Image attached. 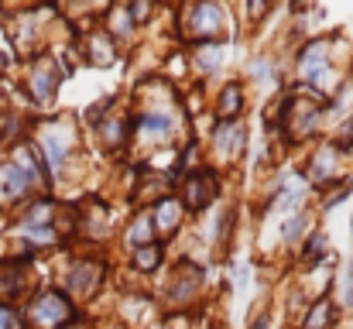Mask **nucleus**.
I'll return each mask as SVG.
<instances>
[{"instance_id": "nucleus-1", "label": "nucleus", "mask_w": 353, "mask_h": 329, "mask_svg": "<svg viewBox=\"0 0 353 329\" xmlns=\"http://www.w3.org/2000/svg\"><path fill=\"white\" fill-rule=\"evenodd\" d=\"M76 319H79V306L59 288L38 292L28 302V323L34 329H65L72 326Z\"/></svg>"}, {"instance_id": "nucleus-2", "label": "nucleus", "mask_w": 353, "mask_h": 329, "mask_svg": "<svg viewBox=\"0 0 353 329\" xmlns=\"http://www.w3.org/2000/svg\"><path fill=\"white\" fill-rule=\"evenodd\" d=\"M223 28H227V14L220 3H192L182 10V34L196 45L220 41Z\"/></svg>"}, {"instance_id": "nucleus-3", "label": "nucleus", "mask_w": 353, "mask_h": 329, "mask_svg": "<svg viewBox=\"0 0 353 329\" xmlns=\"http://www.w3.org/2000/svg\"><path fill=\"white\" fill-rule=\"evenodd\" d=\"M220 196V172L213 165H203L196 172H189L179 186V203L189 210V213H203L216 203Z\"/></svg>"}, {"instance_id": "nucleus-4", "label": "nucleus", "mask_w": 353, "mask_h": 329, "mask_svg": "<svg viewBox=\"0 0 353 329\" xmlns=\"http://www.w3.org/2000/svg\"><path fill=\"white\" fill-rule=\"evenodd\" d=\"M175 113L165 107H141L130 113V134H137L144 144H168L175 137Z\"/></svg>"}, {"instance_id": "nucleus-5", "label": "nucleus", "mask_w": 353, "mask_h": 329, "mask_svg": "<svg viewBox=\"0 0 353 329\" xmlns=\"http://www.w3.org/2000/svg\"><path fill=\"white\" fill-rule=\"evenodd\" d=\"M299 76L309 90H323V86H333L330 76H333V55H330V41L316 38L309 41L302 52H299Z\"/></svg>"}, {"instance_id": "nucleus-6", "label": "nucleus", "mask_w": 353, "mask_h": 329, "mask_svg": "<svg viewBox=\"0 0 353 329\" xmlns=\"http://www.w3.org/2000/svg\"><path fill=\"white\" fill-rule=\"evenodd\" d=\"M107 281V264L100 257H76L69 275H65V295L76 299H90L100 292V285Z\"/></svg>"}, {"instance_id": "nucleus-7", "label": "nucleus", "mask_w": 353, "mask_h": 329, "mask_svg": "<svg viewBox=\"0 0 353 329\" xmlns=\"http://www.w3.org/2000/svg\"><path fill=\"white\" fill-rule=\"evenodd\" d=\"M38 144H41V154H45V172H48V182H52L55 175H62L65 158H69V151H72L76 137H72V130H69L62 120H55V123H48V127L41 130Z\"/></svg>"}, {"instance_id": "nucleus-8", "label": "nucleus", "mask_w": 353, "mask_h": 329, "mask_svg": "<svg viewBox=\"0 0 353 329\" xmlns=\"http://www.w3.org/2000/svg\"><path fill=\"white\" fill-rule=\"evenodd\" d=\"M243 144H247V127L243 120H216L213 123V134H210V148L213 154L227 165H234L236 158L243 154Z\"/></svg>"}, {"instance_id": "nucleus-9", "label": "nucleus", "mask_w": 353, "mask_h": 329, "mask_svg": "<svg viewBox=\"0 0 353 329\" xmlns=\"http://www.w3.org/2000/svg\"><path fill=\"white\" fill-rule=\"evenodd\" d=\"M199 292H203V271L196 264H179L168 288H165V306L168 309H185L199 299Z\"/></svg>"}, {"instance_id": "nucleus-10", "label": "nucleus", "mask_w": 353, "mask_h": 329, "mask_svg": "<svg viewBox=\"0 0 353 329\" xmlns=\"http://www.w3.org/2000/svg\"><path fill=\"white\" fill-rule=\"evenodd\" d=\"M59 83H62V72H59L55 59H38L28 76V93L34 103H48L59 93Z\"/></svg>"}, {"instance_id": "nucleus-11", "label": "nucleus", "mask_w": 353, "mask_h": 329, "mask_svg": "<svg viewBox=\"0 0 353 329\" xmlns=\"http://www.w3.org/2000/svg\"><path fill=\"white\" fill-rule=\"evenodd\" d=\"M182 219H185V206L179 203V196H165L151 206V223H154V237L165 243L168 237H175L182 230Z\"/></svg>"}, {"instance_id": "nucleus-12", "label": "nucleus", "mask_w": 353, "mask_h": 329, "mask_svg": "<svg viewBox=\"0 0 353 329\" xmlns=\"http://www.w3.org/2000/svg\"><path fill=\"white\" fill-rule=\"evenodd\" d=\"M97 134H100V144L107 148V151H117L127 144V137H130V113H107L100 123H97Z\"/></svg>"}, {"instance_id": "nucleus-13", "label": "nucleus", "mask_w": 353, "mask_h": 329, "mask_svg": "<svg viewBox=\"0 0 353 329\" xmlns=\"http://www.w3.org/2000/svg\"><path fill=\"white\" fill-rule=\"evenodd\" d=\"M83 52L93 66H110L114 55H117V41L103 31V28H90L86 38H83Z\"/></svg>"}, {"instance_id": "nucleus-14", "label": "nucleus", "mask_w": 353, "mask_h": 329, "mask_svg": "<svg viewBox=\"0 0 353 329\" xmlns=\"http://www.w3.org/2000/svg\"><path fill=\"white\" fill-rule=\"evenodd\" d=\"M24 261H7V264H0V306H7L10 309V302H17L21 295H24Z\"/></svg>"}, {"instance_id": "nucleus-15", "label": "nucleus", "mask_w": 353, "mask_h": 329, "mask_svg": "<svg viewBox=\"0 0 353 329\" xmlns=\"http://www.w3.org/2000/svg\"><path fill=\"white\" fill-rule=\"evenodd\" d=\"M213 113H216V120H240V113H243V83H223V90L216 93V103H213Z\"/></svg>"}, {"instance_id": "nucleus-16", "label": "nucleus", "mask_w": 353, "mask_h": 329, "mask_svg": "<svg viewBox=\"0 0 353 329\" xmlns=\"http://www.w3.org/2000/svg\"><path fill=\"white\" fill-rule=\"evenodd\" d=\"M340 151H343V148H340L336 141H333V144H323V148L316 151V161H312V179H316V182L330 186L336 175H343V172L336 168V165H340Z\"/></svg>"}, {"instance_id": "nucleus-17", "label": "nucleus", "mask_w": 353, "mask_h": 329, "mask_svg": "<svg viewBox=\"0 0 353 329\" xmlns=\"http://www.w3.org/2000/svg\"><path fill=\"white\" fill-rule=\"evenodd\" d=\"M161 261H165V243H161V240L130 250V268H134L137 275H151V271H158Z\"/></svg>"}, {"instance_id": "nucleus-18", "label": "nucleus", "mask_w": 353, "mask_h": 329, "mask_svg": "<svg viewBox=\"0 0 353 329\" xmlns=\"http://www.w3.org/2000/svg\"><path fill=\"white\" fill-rule=\"evenodd\" d=\"M154 240H158V237H154L151 213H137V217L127 223V230H123V243H127V250H137V247L154 243Z\"/></svg>"}, {"instance_id": "nucleus-19", "label": "nucleus", "mask_w": 353, "mask_h": 329, "mask_svg": "<svg viewBox=\"0 0 353 329\" xmlns=\"http://www.w3.org/2000/svg\"><path fill=\"white\" fill-rule=\"evenodd\" d=\"M192 66L203 79H210L220 66H223V45L220 41H206V45H196V55H192Z\"/></svg>"}, {"instance_id": "nucleus-20", "label": "nucleus", "mask_w": 353, "mask_h": 329, "mask_svg": "<svg viewBox=\"0 0 353 329\" xmlns=\"http://www.w3.org/2000/svg\"><path fill=\"white\" fill-rule=\"evenodd\" d=\"M333 319H336V306H333L330 299H316V302L309 306V312H305V319H302L299 329H330Z\"/></svg>"}, {"instance_id": "nucleus-21", "label": "nucleus", "mask_w": 353, "mask_h": 329, "mask_svg": "<svg viewBox=\"0 0 353 329\" xmlns=\"http://www.w3.org/2000/svg\"><path fill=\"white\" fill-rule=\"evenodd\" d=\"M302 257H305V264H319L323 257H330V237H326L323 230H312V233L305 237Z\"/></svg>"}, {"instance_id": "nucleus-22", "label": "nucleus", "mask_w": 353, "mask_h": 329, "mask_svg": "<svg viewBox=\"0 0 353 329\" xmlns=\"http://www.w3.org/2000/svg\"><path fill=\"white\" fill-rule=\"evenodd\" d=\"M309 230V213H292V217L281 223V240L292 243V240H302V233Z\"/></svg>"}, {"instance_id": "nucleus-23", "label": "nucleus", "mask_w": 353, "mask_h": 329, "mask_svg": "<svg viewBox=\"0 0 353 329\" xmlns=\"http://www.w3.org/2000/svg\"><path fill=\"white\" fill-rule=\"evenodd\" d=\"M0 329H21L17 312H14V309H7V306H0Z\"/></svg>"}, {"instance_id": "nucleus-24", "label": "nucleus", "mask_w": 353, "mask_h": 329, "mask_svg": "<svg viewBox=\"0 0 353 329\" xmlns=\"http://www.w3.org/2000/svg\"><path fill=\"white\" fill-rule=\"evenodd\" d=\"M343 306H350L353 309V268L350 271H343Z\"/></svg>"}, {"instance_id": "nucleus-25", "label": "nucleus", "mask_w": 353, "mask_h": 329, "mask_svg": "<svg viewBox=\"0 0 353 329\" xmlns=\"http://www.w3.org/2000/svg\"><path fill=\"white\" fill-rule=\"evenodd\" d=\"M336 144H340L343 151H347V148H353V117L347 120V127H343V141H336Z\"/></svg>"}, {"instance_id": "nucleus-26", "label": "nucleus", "mask_w": 353, "mask_h": 329, "mask_svg": "<svg viewBox=\"0 0 353 329\" xmlns=\"http://www.w3.org/2000/svg\"><path fill=\"white\" fill-rule=\"evenodd\" d=\"M250 329H271V323H268V316H261V319H257V323H254Z\"/></svg>"}, {"instance_id": "nucleus-27", "label": "nucleus", "mask_w": 353, "mask_h": 329, "mask_svg": "<svg viewBox=\"0 0 353 329\" xmlns=\"http://www.w3.org/2000/svg\"><path fill=\"white\" fill-rule=\"evenodd\" d=\"M65 329H86V326H76V323H72V326H65Z\"/></svg>"}, {"instance_id": "nucleus-28", "label": "nucleus", "mask_w": 353, "mask_h": 329, "mask_svg": "<svg viewBox=\"0 0 353 329\" xmlns=\"http://www.w3.org/2000/svg\"><path fill=\"white\" fill-rule=\"evenodd\" d=\"M117 329H127V326H117Z\"/></svg>"}]
</instances>
